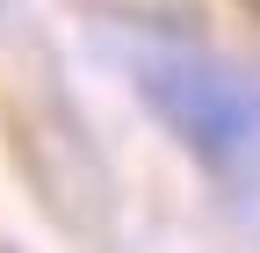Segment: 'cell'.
Wrapping results in <instances>:
<instances>
[{"label": "cell", "mask_w": 260, "mask_h": 253, "mask_svg": "<svg viewBox=\"0 0 260 253\" xmlns=\"http://www.w3.org/2000/svg\"><path fill=\"white\" fill-rule=\"evenodd\" d=\"M145 94L203 160H217V167L260 160V87L253 80L210 66V58H188V51H152Z\"/></svg>", "instance_id": "6da1fadb"}]
</instances>
